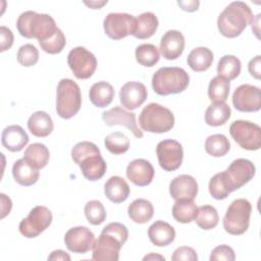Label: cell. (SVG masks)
Wrapping results in <instances>:
<instances>
[{
    "label": "cell",
    "mask_w": 261,
    "mask_h": 261,
    "mask_svg": "<svg viewBox=\"0 0 261 261\" xmlns=\"http://www.w3.org/2000/svg\"><path fill=\"white\" fill-rule=\"evenodd\" d=\"M104 145L110 153L114 155H119V154L125 153L128 150L129 140L124 134L120 132H115V133L109 134L105 138Z\"/></svg>",
    "instance_id": "f35d334b"
},
{
    "label": "cell",
    "mask_w": 261,
    "mask_h": 261,
    "mask_svg": "<svg viewBox=\"0 0 261 261\" xmlns=\"http://www.w3.org/2000/svg\"><path fill=\"white\" fill-rule=\"evenodd\" d=\"M114 89L111 84L101 81L95 83L89 92L90 101L92 104L99 108H104L108 106L114 98Z\"/></svg>",
    "instance_id": "4316f807"
},
{
    "label": "cell",
    "mask_w": 261,
    "mask_h": 261,
    "mask_svg": "<svg viewBox=\"0 0 261 261\" xmlns=\"http://www.w3.org/2000/svg\"><path fill=\"white\" fill-rule=\"evenodd\" d=\"M139 123L143 130L162 134L173 127L174 115L168 108L158 103H149L141 111Z\"/></svg>",
    "instance_id": "8992f818"
},
{
    "label": "cell",
    "mask_w": 261,
    "mask_h": 261,
    "mask_svg": "<svg viewBox=\"0 0 261 261\" xmlns=\"http://www.w3.org/2000/svg\"><path fill=\"white\" fill-rule=\"evenodd\" d=\"M160 53L167 60L177 59L185 49V37L176 30L167 31L160 41Z\"/></svg>",
    "instance_id": "ffe728a7"
},
{
    "label": "cell",
    "mask_w": 261,
    "mask_h": 261,
    "mask_svg": "<svg viewBox=\"0 0 261 261\" xmlns=\"http://www.w3.org/2000/svg\"><path fill=\"white\" fill-rule=\"evenodd\" d=\"M127 214L134 222L143 224L151 220L154 214V208L150 201L139 198L128 205Z\"/></svg>",
    "instance_id": "f1b7e54d"
},
{
    "label": "cell",
    "mask_w": 261,
    "mask_h": 261,
    "mask_svg": "<svg viewBox=\"0 0 261 261\" xmlns=\"http://www.w3.org/2000/svg\"><path fill=\"white\" fill-rule=\"evenodd\" d=\"M29 140L25 130L17 124L6 126L1 135L3 147L10 152H19L29 143Z\"/></svg>",
    "instance_id": "7402d4cb"
},
{
    "label": "cell",
    "mask_w": 261,
    "mask_h": 261,
    "mask_svg": "<svg viewBox=\"0 0 261 261\" xmlns=\"http://www.w3.org/2000/svg\"><path fill=\"white\" fill-rule=\"evenodd\" d=\"M144 261L146 260H165V258L159 254H154V253H150L149 255H146L144 258H143Z\"/></svg>",
    "instance_id": "f5cc1de1"
},
{
    "label": "cell",
    "mask_w": 261,
    "mask_h": 261,
    "mask_svg": "<svg viewBox=\"0 0 261 261\" xmlns=\"http://www.w3.org/2000/svg\"><path fill=\"white\" fill-rule=\"evenodd\" d=\"M236 259L234 251L231 247L227 245H220L215 247L210 255L211 261L217 260H225V261H233Z\"/></svg>",
    "instance_id": "ee69618b"
},
{
    "label": "cell",
    "mask_w": 261,
    "mask_h": 261,
    "mask_svg": "<svg viewBox=\"0 0 261 261\" xmlns=\"http://www.w3.org/2000/svg\"><path fill=\"white\" fill-rule=\"evenodd\" d=\"M172 261H197L198 255L192 247L181 246L178 247L171 256Z\"/></svg>",
    "instance_id": "f6af8a7d"
},
{
    "label": "cell",
    "mask_w": 261,
    "mask_h": 261,
    "mask_svg": "<svg viewBox=\"0 0 261 261\" xmlns=\"http://www.w3.org/2000/svg\"><path fill=\"white\" fill-rule=\"evenodd\" d=\"M71 158L80 166L84 177L88 180H98L106 172V162L101 156L99 148L92 142L83 141L75 144L71 149Z\"/></svg>",
    "instance_id": "6da1fadb"
},
{
    "label": "cell",
    "mask_w": 261,
    "mask_h": 261,
    "mask_svg": "<svg viewBox=\"0 0 261 261\" xmlns=\"http://www.w3.org/2000/svg\"><path fill=\"white\" fill-rule=\"evenodd\" d=\"M158 28L157 16L150 11L144 12L136 17V29L133 36L140 40L152 37Z\"/></svg>",
    "instance_id": "83f0119b"
},
{
    "label": "cell",
    "mask_w": 261,
    "mask_h": 261,
    "mask_svg": "<svg viewBox=\"0 0 261 261\" xmlns=\"http://www.w3.org/2000/svg\"><path fill=\"white\" fill-rule=\"evenodd\" d=\"M67 64L76 79L87 80L94 74L97 68V59L85 47L77 46L69 51Z\"/></svg>",
    "instance_id": "30bf717a"
},
{
    "label": "cell",
    "mask_w": 261,
    "mask_h": 261,
    "mask_svg": "<svg viewBox=\"0 0 261 261\" xmlns=\"http://www.w3.org/2000/svg\"><path fill=\"white\" fill-rule=\"evenodd\" d=\"M229 89V81L222 76L216 75L209 83L208 97L212 102H225L228 98Z\"/></svg>",
    "instance_id": "e575fe53"
},
{
    "label": "cell",
    "mask_w": 261,
    "mask_h": 261,
    "mask_svg": "<svg viewBox=\"0 0 261 261\" xmlns=\"http://www.w3.org/2000/svg\"><path fill=\"white\" fill-rule=\"evenodd\" d=\"M12 175L14 180L20 186L30 187L38 181L40 172L39 169L32 166L24 158H21L13 163Z\"/></svg>",
    "instance_id": "cb8c5ba5"
},
{
    "label": "cell",
    "mask_w": 261,
    "mask_h": 261,
    "mask_svg": "<svg viewBox=\"0 0 261 261\" xmlns=\"http://www.w3.org/2000/svg\"><path fill=\"white\" fill-rule=\"evenodd\" d=\"M231 110L225 102H213L205 111V122L211 126H220L230 117Z\"/></svg>",
    "instance_id": "4dcf8cb0"
},
{
    "label": "cell",
    "mask_w": 261,
    "mask_h": 261,
    "mask_svg": "<svg viewBox=\"0 0 261 261\" xmlns=\"http://www.w3.org/2000/svg\"><path fill=\"white\" fill-rule=\"evenodd\" d=\"M231 138L243 149L256 151L261 147V128L248 120H236L229 126Z\"/></svg>",
    "instance_id": "ba28073f"
},
{
    "label": "cell",
    "mask_w": 261,
    "mask_h": 261,
    "mask_svg": "<svg viewBox=\"0 0 261 261\" xmlns=\"http://www.w3.org/2000/svg\"><path fill=\"white\" fill-rule=\"evenodd\" d=\"M105 34L112 40H120L133 35L136 29V17L128 13L111 12L103 21Z\"/></svg>",
    "instance_id": "8fae6325"
},
{
    "label": "cell",
    "mask_w": 261,
    "mask_h": 261,
    "mask_svg": "<svg viewBox=\"0 0 261 261\" xmlns=\"http://www.w3.org/2000/svg\"><path fill=\"white\" fill-rule=\"evenodd\" d=\"M232 105L241 112H256L261 108V92L256 86H239L232 94Z\"/></svg>",
    "instance_id": "9a60e30c"
},
{
    "label": "cell",
    "mask_w": 261,
    "mask_h": 261,
    "mask_svg": "<svg viewBox=\"0 0 261 261\" xmlns=\"http://www.w3.org/2000/svg\"><path fill=\"white\" fill-rule=\"evenodd\" d=\"M253 21L254 15L251 8L245 2L233 1L219 14L217 28L223 37L236 38Z\"/></svg>",
    "instance_id": "7a4b0ae2"
},
{
    "label": "cell",
    "mask_w": 261,
    "mask_h": 261,
    "mask_svg": "<svg viewBox=\"0 0 261 261\" xmlns=\"http://www.w3.org/2000/svg\"><path fill=\"white\" fill-rule=\"evenodd\" d=\"M0 51L4 52L8 49L11 48L12 44H13V34L12 32L4 27L1 25L0 27Z\"/></svg>",
    "instance_id": "bcb514c9"
},
{
    "label": "cell",
    "mask_w": 261,
    "mask_h": 261,
    "mask_svg": "<svg viewBox=\"0 0 261 261\" xmlns=\"http://www.w3.org/2000/svg\"><path fill=\"white\" fill-rule=\"evenodd\" d=\"M48 260H62V261H69L70 260V256L62 251V250H55L53 251L49 256H48Z\"/></svg>",
    "instance_id": "f907efd6"
},
{
    "label": "cell",
    "mask_w": 261,
    "mask_h": 261,
    "mask_svg": "<svg viewBox=\"0 0 261 261\" xmlns=\"http://www.w3.org/2000/svg\"><path fill=\"white\" fill-rule=\"evenodd\" d=\"M102 119L108 126L123 125L128 128L136 138H143V132L136 122V114L128 112L119 106H115L102 113Z\"/></svg>",
    "instance_id": "e0dca14e"
},
{
    "label": "cell",
    "mask_w": 261,
    "mask_h": 261,
    "mask_svg": "<svg viewBox=\"0 0 261 261\" xmlns=\"http://www.w3.org/2000/svg\"><path fill=\"white\" fill-rule=\"evenodd\" d=\"M177 5L185 11L193 12L196 11L200 5L198 0H188V1H177Z\"/></svg>",
    "instance_id": "c3c4849f"
},
{
    "label": "cell",
    "mask_w": 261,
    "mask_h": 261,
    "mask_svg": "<svg viewBox=\"0 0 261 261\" xmlns=\"http://www.w3.org/2000/svg\"><path fill=\"white\" fill-rule=\"evenodd\" d=\"M148 237L151 243L157 247H166L175 239V230L168 222L157 220L148 228Z\"/></svg>",
    "instance_id": "603a6c76"
},
{
    "label": "cell",
    "mask_w": 261,
    "mask_h": 261,
    "mask_svg": "<svg viewBox=\"0 0 261 261\" xmlns=\"http://www.w3.org/2000/svg\"><path fill=\"white\" fill-rule=\"evenodd\" d=\"M107 3V1H102V2H97V1H90V2H87L85 1V4L88 5L90 8L92 9H100L103 5H105Z\"/></svg>",
    "instance_id": "816d5d0a"
},
{
    "label": "cell",
    "mask_w": 261,
    "mask_h": 261,
    "mask_svg": "<svg viewBox=\"0 0 261 261\" xmlns=\"http://www.w3.org/2000/svg\"><path fill=\"white\" fill-rule=\"evenodd\" d=\"M156 154L160 167L165 171H174L181 165L184 150L175 140H163L157 144Z\"/></svg>",
    "instance_id": "4fadbf2b"
},
{
    "label": "cell",
    "mask_w": 261,
    "mask_h": 261,
    "mask_svg": "<svg viewBox=\"0 0 261 261\" xmlns=\"http://www.w3.org/2000/svg\"><path fill=\"white\" fill-rule=\"evenodd\" d=\"M18 33L28 39H37L43 42L52 37L58 30L54 18L46 13H37L32 10L22 12L17 20Z\"/></svg>",
    "instance_id": "3957f363"
},
{
    "label": "cell",
    "mask_w": 261,
    "mask_h": 261,
    "mask_svg": "<svg viewBox=\"0 0 261 261\" xmlns=\"http://www.w3.org/2000/svg\"><path fill=\"white\" fill-rule=\"evenodd\" d=\"M64 243L70 252L86 254L93 249L95 236L86 226H74L65 232Z\"/></svg>",
    "instance_id": "2e32d148"
},
{
    "label": "cell",
    "mask_w": 261,
    "mask_h": 261,
    "mask_svg": "<svg viewBox=\"0 0 261 261\" xmlns=\"http://www.w3.org/2000/svg\"><path fill=\"white\" fill-rule=\"evenodd\" d=\"M1 203H2V213H1V218H4L7 214H9L11 207H12V203L11 200L4 194H1Z\"/></svg>",
    "instance_id": "681fc988"
},
{
    "label": "cell",
    "mask_w": 261,
    "mask_h": 261,
    "mask_svg": "<svg viewBox=\"0 0 261 261\" xmlns=\"http://www.w3.org/2000/svg\"><path fill=\"white\" fill-rule=\"evenodd\" d=\"M82 94L79 85L70 79L59 81L56 90V111L64 119L73 117L81 109Z\"/></svg>",
    "instance_id": "5b68a950"
},
{
    "label": "cell",
    "mask_w": 261,
    "mask_h": 261,
    "mask_svg": "<svg viewBox=\"0 0 261 261\" xmlns=\"http://www.w3.org/2000/svg\"><path fill=\"white\" fill-rule=\"evenodd\" d=\"M147 96V89L140 82H127L119 91L120 103L128 110H135L140 107L146 101Z\"/></svg>",
    "instance_id": "ac0fdd59"
},
{
    "label": "cell",
    "mask_w": 261,
    "mask_h": 261,
    "mask_svg": "<svg viewBox=\"0 0 261 261\" xmlns=\"http://www.w3.org/2000/svg\"><path fill=\"white\" fill-rule=\"evenodd\" d=\"M188 72L176 66L160 67L152 76V88L157 95L167 96L184 92L189 86Z\"/></svg>",
    "instance_id": "277c9868"
},
{
    "label": "cell",
    "mask_w": 261,
    "mask_h": 261,
    "mask_svg": "<svg viewBox=\"0 0 261 261\" xmlns=\"http://www.w3.org/2000/svg\"><path fill=\"white\" fill-rule=\"evenodd\" d=\"M41 49L49 54H57L60 53L66 44V39L62 31L58 28L56 33L50 37L48 40L39 42Z\"/></svg>",
    "instance_id": "b9f144b4"
},
{
    "label": "cell",
    "mask_w": 261,
    "mask_h": 261,
    "mask_svg": "<svg viewBox=\"0 0 261 261\" xmlns=\"http://www.w3.org/2000/svg\"><path fill=\"white\" fill-rule=\"evenodd\" d=\"M17 61L20 65L30 67L39 60V51L33 44H24L17 51Z\"/></svg>",
    "instance_id": "7bdbcfd3"
},
{
    "label": "cell",
    "mask_w": 261,
    "mask_h": 261,
    "mask_svg": "<svg viewBox=\"0 0 261 261\" xmlns=\"http://www.w3.org/2000/svg\"><path fill=\"white\" fill-rule=\"evenodd\" d=\"M105 196L113 203L124 202L129 195V187L125 179L121 176H111L104 185Z\"/></svg>",
    "instance_id": "484cf974"
},
{
    "label": "cell",
    "mask_w": 261,
    "mask_h": 261,
    "mask_svg": "<svg viewBox=\"0 0 261 261\" xmlns=\"http://www.w3.org/2000/svg\"><path fill=\"white\" fill-rule=\"evenodd\" d=\"M260 59H261V56L257 55L254 58H252L249 61V64H248V70H249L250 74L253 77H255L256 80H260V73H261V70H260L261 61H260Z\"/></svg>",
    "instance_id": "7dc6e473"
},
{
    "label": "cell",
    "mask_w": 261,
    "mask_h": 261,
    "mask_svg": "<svg viewBox=\"0 0 261 261\" xmlns=\"http://www.w3.org/2000/svg\"><path fill=\"white\" fill-rule=\"evenodd\" d=\"M136 60L139 64L152 67L154 66L160 58L158 48L153 44H141L136 48Z\"/></svg>",
    "instance_id": "74e56055"
},
{
    "label": "cell",
    "mask_w": 261,
    "mask_h": 261,
    "mask_svg": "<svg viewBox=\"0 0 261 261\" xmlns=\"http://www.w3.org/2000/svg\"><path fill=\"white\" fill-rule=\"evenodd\" d=\"M23 158L35 168L42 169L49 162L50 152L44 144L34 143L24 150Z\"/></svg>",
    "instance_id": "d6a6232c"
},
{
    "label": "cell",
    "mask_w": 261,
    "mask_h": 261,
    "mask_svg": "<svg viewBox=\"0 0 261 261\" xmlns=\"http://www.w3.org/2000/svg\"><path fill=\"white\" fill-rule=\"evenodd\" d=\"M194 220L200 228L209 230L216 227L219 221V216L217 210L213 206L203 205L198 208V212Z\"/></svg>",
    "instance_id": "8d00e7d4"
},
{
    "label": "cell",
    "mask_w": 261,
    "mask_h": 261,
    "mask_svg": "<svg viewBox=\"0 0 261 261\" xmlns=\"http://www.w3.org/2000/svg\"><path fill=\"white\" fill-rule=\"evenodd\" d=\"M28 128L38 138H45L49 136L54 128L51 116L45 111H36L28 119Z\"/></svg>",
    "instance_id": "d4e9b609"
},
{
    "label": "cell",
    "mask_w": 261,
    "mask_h": 261,
    "mask_svg": "<svg viewBox=\"0 0 261 261\" xmlns=\"http://www.w3.org/2000/svg\"><path fill=\"white\" fill-rule=\"evenodd\" d=\"M198 206L192 199L175 200L172 206V216L180 223H190L197 215Z\"/></svg>",
    "instance_id": "1f68e13d"
},
{
    "label": "cell",
    "mask_w": 261,
    "mask_h": 261,
    "mask_svg": "<svg viewBox=\"0 0 261 261\" xmlns=\"http://www.w3.org/2000/svg\"><path fill=\"white\" fill-rule=\"evenodd\" d=\"M125 243L117 237L102 229L93 246L92 259L97 261H117L119 251Z\"/></svg>",
    "instance_id": "7c38bea8"
},
{
    "label": "cell",
    "mask_w": 261,
    "mask_h": 261,
    "mask_svg": "<svg viewBox=\"0 0 261 261\" xmlns=\"http://www.w3.org/2000/svg\"><path fill=\"white\" fill-rule=\"evenodd\" d=\"M85 215L91 224L99 225L106 219V210L100 201L91 200L85 205Z\"/></svg>",
    "instance_id": "60d3db41"
},
{
    "label": "cell",
    "mask_w": 261,
    "mask_h": 261,
    "mask_svg": "<svg viewBox=\"0 0 261 261\" xmlns=\"http://www.w3.org/2000/svg\"><path fill=\"white\" fill-rule=\"evenodd\" d=\"M169 193L174 200H194L198 194V182L190 174L177 175L169 184Z\"/></svg>",
    "instance_id": "44dd1931"
},
{
    "label": "cell",
    "mask_w": 261,
    "mask_h": 261,
    "mask_svg": "<svg viewBox=\"0 0 261 261\" xmlns=\"http://www.w3.org/2000/svg\"><path fill=\"white\" fill-rule=\"evenodd\" d=\"M251 212L252 206L247 199L240 198L232 201L223 217L224 230L233 236L243 234L249 228Z\"/></svg>",
    "instance_id": "52a82bcc"
},
{
    "label": "cell",
    "mask_w": 261,
    "mask_h": 261,
    "mask_svg": "<svg viewBox=\"0 0 261 261\" xmlns=\"http://www.w3.org/2000/svg\"><path fill=\"white\" fill-rule=\"evenodd\" d=\"M256 168L252 161L245 158L233 160L224 170L230 192H233L249 182L255 175Z\"/></svg>",
    "instance_id": "5bb4252c"
},
{
    "label": "cell",
    "mask_w": 261,
    "mask_h": 261,
    "mask_svg": "<svg viewBox=\"0 0 261 261\" xmlns=\"http://www.w3.org/2000/svg\"><path fill=\"white\" fill-rule=\"evenodd\" d=\"M187 62L194 71H205L212 65L213 53L207 47H197L189 53Z\"/></svg>",
    "instance_id": "f546056e"
},
{
    "label": "cell",
    "mask_w": 261,
    "mask_h": 261,
    "mask_svg": "<svg viewBox=\"0 0 261 261\" xmlns=\"http://www.w3.org/2000/svg\"><path fill=\"white\" fill-rule=\"evenodd\" d=\"M230 149L228 139L222 134L209 136L205 141V151L213 157L224 156Z\"/></svg>",
    "instance_id": "d590c367"
},
{
    "label": "cell",
    "mask_w": 261,
    "mask_h": 261,
    "mask_svg": "<svg viewBox=\"0 0 261 261\" xmlns=\"http://www.w3.org/2000/svg\"><path fill=\"white\" fill-rule=\"evenodd\" d=\"M52 218V212L46 206H36L30 211L29 215L19 222V232L28 239L36 238L49 227Z\"/></svg>",
    "instance_id": "9c48e42d"
},
{
    "label": "cell",
    "mask_w": 261,
    "mask_h": 261,
    "mask_svg": "<svg viewBox=\"0 0 261 261\" xmlns=\"http://www.w3.org/2000/svg\"><path fill=\"white\" fill-rule=\"evenodd\" d=\"M241 60L233 55L222 56L217 64V73L228 81L237 79L241 73Z\"/></svg>",
    "instance_id": "836d02e7"
},
{
    "label": "cell",
    "mask_w": 261,
    "mask_h": 261,
    "mask_svg": "<svg viewBox=\"0 0 261 261\" xmlns=\"http://www.w3.org/2000/svg\"><path fill=\"white\" fill-rule=\"evenodd\" d=\"M209 193L216 200L225 199L231 192L229 190L224 171L214 174L209 180Z\"/></svg>",
    "instance_id": "ab89813d"
},
{
    "label": "cell",
    "mask_w": 261,
    "mask_h": 261,
    "mask_svg": "<svg viewBox=\"0 0 261 261\" xmlns=\"http://www.w3.org/2000/svg\"><path fill=\"white\" fill-rule=\"evenodd\" d=\"M155 170L153 165L146 159L138 158L130 161L126 167L127 178L138 187L150 185L154 178Z\"/></svg>",
    "instance_id": "d6986e66"
}]
</instances>
